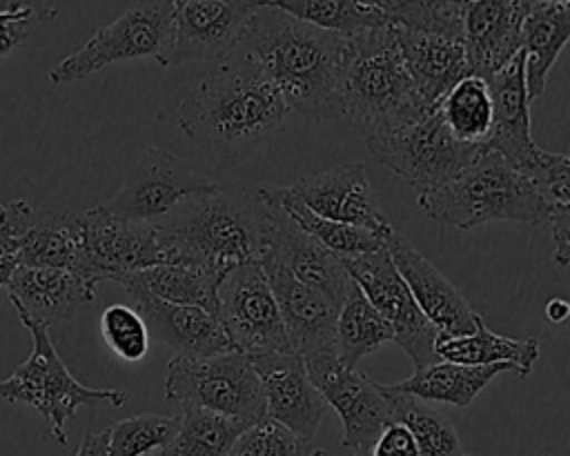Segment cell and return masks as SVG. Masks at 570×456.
<instances>
[{
  "label": "cell",
  "instance_id": "6da1fadb",
  "mask_svg": "<svg viewBox=\"0 0 570 456\" xmlns=\"http://www.w3.org/2000/svg\"><path fill=\"white\" fill-rule=\"evenodd\" d=\"M287 105L245 53L223 62L203 78L178 105L176 122L216 167L243 160L254 147L276 136Z\"/></svg>",
  "mask_w": 570,
  "mask_h": 456
},
{
  "label": "cell",
  "instance_id": "7a4b0ae2",
  "mask_svg": "<svg viewBox=\"0 0 570 456\" xmlns=\"http://www.w3.org/2000/svg\"><path fill=\"white\" fill-rule=\"evenodd\" d=\"M238 47L261 67L289 111L312 120L343 118V36L261 4Z\"/></svg>",
  "mask_w": 570,
  "mask_h": 456
},
{
  "label": "cell",
  "instance_id": "3957f363",
  "mask_svg": "<svg viewBox=\"0 0 570 456\" xmlns=\"http://www.w3.org/2000/svg\"><path fill=\"white\" fill-rule=\"evenodd\" d=\"M154 225L169 265L216 278L258 262L267 242L261 200L240 185H218L209 194L187 198Z\"/></svg>",
  "mask_w": 570,
  "mask_h": 456
},
{
  "label": "cell",
  "instance_id": "277c9868",
  "mask_svg": "<svg viewBox=\"0 0 570 456\" xmlns=\"http://www.w3.org/2000/svg\"><path fill=\"white\" fill-rule=\"evenodd\" d=\"M416 205L432 220L459 229L485 222L543 225L550 218V207L532 180L483 145L456 176L419 194Z\"/></svg>",
  "mask_w": 570,
  "mask_h": 456
},
{
  "label": "cell",
  "instance_id": "5b68a950",
  "mask_svg": "<svg viewBox=\"0 0 570 456\" xmlns=\"http://www.w3.org/2000/svg\"><path fill=\"white\" fill-rule=\"evenodd\" d=\"M341 105L343 118H350L363 136L383 131L425 109L392 24L345 38Z\"/></svg>",
  "mask_w": 570,
  "mask_h": 456
},
{
  "label": "cell",
  "instance_id": "8992f818",
  "mask_svg": "<svg viewBox=\"0 0 570 456\" xmlns=\"http://www.w3.org/2000/svg\"><path fill=\"white\" fill-rule=\"evenodd\" d=\"M24 327L33 338V349L9 378L0 380V398L7 403L31 405L49 423V432L58 445H67L65 425L76 416L78 407H122L127 403L129 396L125 389H96L80 385L58 356L49 329L38 325Z\"/></svg>",
  "mask_w": 570,
  "mask_h": 456
},
{
  "label": "cell",
  "instance_id": "52a82bcc",
  "mask_svg": "<svg viewBox=\"0 0 570 456\" xmlns=\"http://www.w3.org/2000/svg\"><path fill=\"white\" fill-rule=\"evenodd\" d=\"M363 138L372 158L403 178L416 194L430 191L456 176L481 149L452 138L436 105Z\"/></svg>",
  "mask_w": 570,
  "mask_h": 456
},
{
  "label": "cell",
  "instance_id": "ba28073f",
  "mask_svg": "<svg viewBox=\"0 0 570 456\" xmlns=\"http://www.w3.org/2000/svg\"><path fill=\"white\" fill-rule=\"evenodd\" d=\"M176 0H134L116 20L100 27L78 51L51 71L53 85L82 80L120 60L156 58L165 67L174 38Z\"/></svg>",
  "mask_w": 570,
  "mask_h": 456
},
{
  "label": "cell",
  "instance_id": "9c48e42d",
  "mask_svg": "<svg viewBox=\"0 0 570 456\" xmlns=\"http://www.w3.org/2000/svg\"><path fill=\"white\" fill-rule=\"evenodd\" d=\"M163 391L169 400L256 423L265 418L261 380L247 356L229 351L209 358L174 356Z\"/></svg>",
  "mask_w": 570,
  "mask_h": 456
},
{
  "label": "cell",
  "instance_id": "30bf717a",
  "mask_svg": "<svg viewBox=\"0 0 570 456\" xmlns=\"http://www.w3.org/2000/svg\"><path fill=\"white\" fill-rule=\"evenodd\" d=\"M216 318L236 354L294 351L283 316L258 262L227 271L216 287Z\"/></svg>",
  "mask_w": 570,
  "mask_h": 456
},
{
  "label": "cell",
  "instance_id": "8fae6325",
  "mask_svg": "<svg viewBox=\"0 0 570 456\" xmlns=\"http://www.w3.org/2000/svg\"><path fill=\"white\" fill-rule=\"evenodd\" d=\"M216 187L218 182L180 156L163 147H147L127 171L116 196L102 207L125 220L158 222L187 198L209 194Z\"/></svg>",
  "mask_w": 570,
  "mask_h": 456
},
{
  "label": "cell",
  "instance_id": "7c38bea8",
  "mask_svg": "<svg viewBox=\"0 0 570 456\" xmlns=\"http://www.w3.org/2000/svg\"><path fill=\"white\" fill-rule=\"evenodd\" d=\"M80 222L82 247L76 274L91 285L100 280L118 282L134 271L167 262L154 222L118 218L102 205L80 211Z\"/></svg>",
  "mask_w": 570,
  "mask_h": 456
},
{
  "label": "cell",
  "instance_id": "4fadbf2b",
  "mask_svg": "<svg viewBox=\"0 0 570 456\" xmlns=\"http://www.w3.org/2000/svg\"><path fill=\"white\" fill-rule=\"evenodd\" d=\"M350 278L361 287L372 307L392 327L394 343L410 356L414 369L432 365L439 360L434 354V343L439 329L425 318V314L414 303L407 285L392 265L385 247L372 254L341 260Z\"/></svg>",
  "mask_w": 570,
  "mask_h": 456
},
{
  "label": "cell",
  "instance_id": "5bb4252c",
  "mask_svg": "<svg viewBox=\"0 0 570 456\" xmlns=\"http://www.w3.org/2000/svg\"><path fill=\"white\" fill-rule=\"evenodd\" d=\"M303 363L312 385L343 423V447L367 452L392 423L376 383L356 367H345L334 354L305 356Z\"/></svg>",
  "mask_w": 570,
  "mask_h": 456
},
{
  "label": "cell",
  "instance_id": "9a60e30c",
  "mask_svg": "<svg viewBox=\"0 0 570 456\" xmlns=\"http://www.w3.org/2000/svg\"><path fill=\"white\" fill-rule=\"evenodd\" d=\"M285 189L309 211L352 227L390 236L394 229L379 202L363 162H345L321 174L303 176Z\"/></svg>",
  "mask_w": 570,
  "mask_h": 456
},
{
  "label": "cell",
  "instance_id": "2e32d148",
  "mask_svg": "<svg viewBox=\"0 0 570 456\" xmlns=\"http://www.w3.org/2000/svg\"><path fill=\"white\" fill-rule=\"evenodd\" d=\"M263 0H185L176 2L174 38L165 67L214 60L238 47Z\"/></svg>",
  "mask_w": 570,
  "mask_h": 456
},
{
  "label": "cell",
  "instance_id": "e0dca14e",
  "mask_svg": "<svg viewBox=\"0 0 570 456\" xmlns=\"http://www.w3.org/2000/svg\"><path fill=\"white\" fill-rule=\"evenodd\" d=\"M258 265L274 294L292 349L298 356L334 354L338 305L321 289L294 278L278 256L265 247Z\"/></svg>",
  "mask_w": 570,
  "mask_h": 456
},
{
  "label": "cell",
  "instance_id": "ac0fdd59",
  "mask_svg": "<svg viewBox=\"0 0 570 456\" xmlns=\"http://www.w3.org/2000/svg\"><path fill=\"white\" fill-rule=\"evenodd\" d=\"M385 251L407 285L414 303L425 318L445 336L472 334L481 318L463 298V294L436 269V265L421 254L414 242L399 229L385 238Z\"/></svg>",
  "mask_w": 570,
  "mask_h": 456
},
{
  "label": "cell",
  "instance_id": "d6986e66",
  "mask_svg": "<svg viewBox=\"0 0 570 456\" xmlns=\"http://www.w3.org/2000/svg\"><path fill=\"white\" fill-rule=\"evenodd\" d=\"M247 360L261 380L267 418L312 440L327 403L312 385L303 356L296 351H267L247 356Z\"/></svg>",
  "mask_w": 570,
  "mask_h": 456
},
{
  "label": "cell",
  "instance_id": "ffe728a7",
  "mask_svg": "<svg viewBox=\"0 0 570 456\" xmlns=\"http://www.w3.org/2000/svg\"><path fill=\"white\" fill-rule=\"evenodd\" d=\"M265 218V247L272 249L287 271L305 285L321 289L336 305L343 300L352 278L341 258L307 236L272 198L258 194Z\"/></svg>",
  "mask_w": 570,
  "mask_h": 456
},
{
  "label": "cell",
  "instance_id": "44dd1931",
  "mask_svg": "<svg viewBox=\"0 0 570 456\" xmlns=\"http://www.w3.org/2000/svg\"><path fill=\"white\" fill-rule=\"evenodd\" d=\"M7 294L22 325L49 329L89 305L96 298V285L67 269L20 265L7 282Z\"/></svg>",
  "mask_w": 570,
  "mask_h": 456
},
{
  "label": "cell",
  "instance_id": "7402d4cb",
  "mask_svg": "<svg viewBox=\"0 0 570 456\" xmlns=\"http://www.w3.org/2000/svg\"><path fill=\"white\" fill-rule=\"evenodd\" d=\"M523 0H465L463 44L472 76L488 80L521 51Z\"/></svg>",
  "mask_w": 570,
  "mask_h": 456
},
{
  "label": "cell",
  "instance_id": "603a6c76",
  "mask_svg": "<svg viewBox=\"0 0 570 456\" xmlns=\"http://www.w3.org/2000/svg\"><path fill=\"white\" fill-rule=\"evenodd\" d=\"M134 300V309L160 343L185 358H209L234 351L216 314L191 307L165 303L147 291L127 289Z\"/></svg>",
  "mask_w": 570,
  "mask_h": 456
},
{
  "label": "cell",
  "instance_id": "cb8c5ba5",
  "mask_svg": "<svg viewBox=\"0 0 570 456\" xmlns=\"http://www.w3.org/2000/svg\"><path fill=\"white\" fill-rule=\"evenodd\" d=\"M488 87L494 105V127L483 145L490 151H497L512 167H521L534 156L539 145L532 138V118H530V96L525 87L523 51H519L505 67L488 78Z\"/></svg>",
  "mask_w": 570,
  "mask_h": 456
},
{
  "label": "cell",
  "instance_id": "d4e9b609",
  "mask_svg": "<svg viewBox=\"0 0 570 456\" xmlns=\"http://www.w3.org/2000/svg\"><path fill=\"white\" fill-rule=\"evenodd\" d=\"M394 31L414 89L425 107H434L463 76H470L463 40L399 27Z\"/></svg>",
  "mask_w": 570,
  "mask_h": 456
},
{
  "label": "cell",
  "instance_id": "484cf974",
  "mask_svg": "<svg viewBox=\"0 0 570 456\" xmlns=\"http://www.w3.org/2000/svg\"><path fill=\"white\" fill-rule=\"evenodd\" d=\"M503 371L517 374L514 365L510 363L461 365V363L436 360L432 365L414 369V374L401 383H392V385L381 383V385L387 391L407 394L425 403L432 400V403H448L454 407H468L476 398V394Z\"/></svg>",
  "mask_w": 570,
  "mask_h": 456
},
{
  "label": "cell",
  "instance_id": "4316f807",
  "mask_svg": "<svg viewBox=\"0 0 570 456\" xmlns=\"http://www.w3.org/2000/svg\"><path fill=\"white\" fill-rule=\"evenodd\" d=\"M570 40V2L530 4L521 24V51L530 100L546 91V80Z\"/></svg>",
  "mask_w": 570,
  "mask_h": 456
},
{
  "label": "cell",
  "instance_id": "83f0119b",
  "mask_svg": "<svg viewBox=\"0 0 570 456\" xmlns=\"http://www.w3.org/2000/svg\"><path fill=\"white\" fill-rule=\"evenodd\" d=\"M82 247L80 211L33 207L31 222L22 236L20 265L56 267L76 274Z\"/></svg>",
  "mask_w": 570,
  "mask_h": 456
},
{
  "label": "cell",
  "instance_id": "f1b7e54d",
  "mask_svg": "<svg viewBox=\"0 0 570 456\" xmlns=\"http://www.w3.org/2000/svg\"><path fill=\"white\" fill-rule=\"evenodd\" d=\"M434 354L439 360L461 363V365H494L510 363L517 376H528L541 354L537 338H510L488 329L485 320L479 318L472 334L445 336L439 334L434 343Z\"/></svg>",
  "mask_w": 570,
  "mask_h": 456
},
{
  "label": "cell",
  "instance_id": "f546056e",
  "mask_svg": "<svg viewBox=\"0 0 570 456\" xmlns=\"http://www.w3.org/2000/svg\"><path fill=\"white\" fill-rule=\"evenodd\" d=\"M392 338V327L352 280L336 311L334 356L345 367H356L361 358L379 351Z\"/></svg>",
  "mask_w": 570,
  "mask_h": 456
},
{
  "label": "cell",
  "instance_id": "4dcf8cb0",
  "mask_svg": "<svg viewBox=\"0 0 570 456\" xmlns=\"http://www.w3.org/2000/svg\"><path fill=\"white\" fill-rule=\"evenodd\" d=\"M258 194L272 198L283 207V211L307 234L312 236L318 245H323L327 251H332L336 258H356L363 254H372L376 249L385 247V238L376 231H367L361 227H352L338 220L323 218L314 211H309L303 202H298L285 187H274V185H261L256 189Z\"/></svg>",
  "mask_w": 570,
  "mask_h": 456
},
{
  "label": "cell",
  "instance_id": "1f68e13d",
  "mask_svg": "<svg viewBox=\"0 0 570 456\" xmlns=\"http://www.w3.org/2000/svg\"><path fill=\"white\" fill-rule=\"evenodd\" d=\"M537 191L550 207V231L554 242V262L568 267L570 262V158L566 153L537 149L534 156L521 167Z\"/></svg>",
  "mask_w": 570,
  "mask_h": 456
},
{
  "label": "cell",
  "instance_id": "d6a6232c",
  "mask_svg": "<svg viewBox=\"0 0 570 456\" xmlns=\"http://www.w3.org/2000/svg\"><path fill=\"white\" fill-rule=\"evenodd\" d=\"M439 116L445 129L463 145L481 147L494 127V105L488 80L463 76L439 102Z\"/></svg>",
  "mask_w": 570,
  "mask_h": 456
},
{
  "label": "cell",
  "instance_id": "836d02e7",
  "mask_svg": "<svg viewBox=\"0 0 570 456\" xmlns=\"http://www.w3.org/2000/svg\"><path fill=\"white\" fill-rule=\"evenodd\" d=\"M216 276L191 269L185 265H154L140 271H134L118 282L125 289H140L147 291L165 303L174 305H191V307H203L212 314H216V287H218Z\"/></svg>",
  "mask_w": 570,
  "mask_h": 456
},
{
  "label": "cell",
  "instance_id": "e575fe53",
  "mask_svg": "<svg viewBox=\"0 0 570 456\" xmlns=\"http://www.w3.org/2000/svg\"><path fill=\"white\" fill-rule=\"evenodd\" d=\"M178 418L176 436L154 456H229L236 438L252 425L194 405H183Z\"/></svg>",
  "mask_w": 570,
  "mask_h": 456
},
{
  "label": "cell",
  "instance_id": "d590c367",
  "mask_svg": "<svg viewBox=\"0 0 570 456\" xmlns=\"http://www.w3.org/2000/svg\"><path fill=\"white\" fill-rule=\"evenodd\" d=\"M376 387L385 396L392 423L410 429L419 456H468L454 425L439 409L421 398L387 391L381 383Z\"/></svg>",
  "mask_w": 570,
  "mask_h": 456
},
{
  "label": "cell",
  "instance_id": "8d00e7d4",
  "mask_svg": "<svg viewBox=\"0 0 570 456\" xmlns=\"http://www.w3.org/2000/svg\"><path fill=\"white\" fill-rule=\"evenodd\" d=\"M263 4L343 38L387 24L379 11L361 0H265Z\"/></svg>",
  "mask_w": 570,
  "mask_h": 456
},
{
  "label": "cell",
  "instance_id": "74e56055",
  "mask_svg": "<svg viewBox=\"0 0 570 456\" xmlns=\"http://www.w3.org/2000/svg\"><path fill=\"white\" fill-rule=\"evenodd\" d=\"M379 11L387 24L410 31L463 40L465 0H361Z\"/></svg>",
  "mask_w": 570,
  "mask_h": 456
},
{
  "label": "cell",
  "instance_id": "f35d334b",
  "mask_svg": "<svg viewBox=\"0 0 570 456\" xmlns=\"http://www.w3.org/2000/svg\"><path fill=\"white\" fill-rule=\"evenodd\" d=\"M178 416L142 414L109 427L107 456H154L165 449L178 432Z\"/></svg>",
  "mask_w": 570,
  "mask_h": 456
},
{
  "label": "cell",
  "instance_id": "ab89813d",
  "mask_svg": "<svg viewBox=\"0 0 570 456\" xmlns=\"http://www.w3.org/2000/svg\"><path fill=\"white\" fill-rule=\"evenodd\" d=\"M314 452L312 440L265 416L236 438L229 456H314Z\"/></svg>",
  "mask_w": 570,
  "mask_h": 456
},
{
  "label": "cell",
  "instance_id": "60d3db41",
  "mask_svg": "<svg viewBox=\"0 0 570 456\" xmlns=\"http://www.w3.org/2000/svg\"><path fill=\"white\" fill-rule=\"evenodd\" d=\"M100 334L107 347L125 363H138L149 349V331L140 314L129 307L114 303L100 314Z\"/></svg>",
  "mask_w": 570,
  "mask_h": 456
},
{
  "label": "cell",
  "instance_id": "b9f144b4",
  "mask_svg": "<svg viewBox=\"0 0 570 456\" xmlns=\"http://www.w3.org/2000/svg\"><path fill=\"white\" fill-rule=\"evenodd\" d=\"M31 214L33 207L27 200L0 202V287H7L11 274L20 267V245Z\"/></svg>",
  "mask_w": 570,
  "mask_h": 456
},
{
  "label": "cell",
  "instance_id": "7bdbcfd3",
  "mask_svg": "<svg viewBox=\"0 0 570 456\" xmlns=\"http://www.w3.org/2000/svg\"><path fill=\"white\" fill-rule=\"evenodd\" d=\"M33 20L36 9L31 4L11 2L4 9H0V60L29 36Z\"/></svg>",
  "mask_w": 570,
  "mask_h": 456
},
{
  "label": "cell",
  "instance_id": "ee69618b",
  "mask_svg": "<svg viewBox=\"0 0 570 456\" xmlns=\"http://www.w3.org/2000/svg\"><path fill=\"white\" fill-rule=\"evenodd\" d=\"M370 456H419V452L410 429L401 423H390L370 447Z\"/></svg>",
  "mask_w": 570,
  "mask_h": 456
},
{
  "label": "cell",
  "instance_id": "f6af8a7d",
  "mask_svg": "<svg viewBox=\"0 0 570 456\" xmlns=\"http://www.w3.org/2000/svg\"><path fill=\"white\" fill-rule=\"evenodd\" d=\"M107 445H109V429L87 432L76 456H107Z\"/></svg>",
  "mask_w": 570,
  "mask_h": 456
},
{
  "label": "cell",
  "instance_id": "bcb514c9",
  "mask_svg": "<svg viewBox=\"0 0 570 456\" xmlns=\"http://www.w3.org/2000/svg\"><path fill=\"white\" fill-rule=\"evenodd\" d=\"M568 314H570V307H568V303L563 298H552V300L546 303V318H548V323L561 325L568 318Z\"/></svg>",
  "mask_w": 570,
  "mask_h": 456
},
{
  "label": "cell",
  "instance_id": "7dc6e473",
  "mask_svg": "<svg viewBox=\"0 0 570 456\" xmlns=\"http://www.w3.org/2000/svg\"><path fill=\"white\" fill-rule=\"evenodd\" d=\"M314 456H327V454H325V452H318V449H316V452H314ZM352 456H370V449H367V452H354Z\"/></svg>",
  "mask_w": 570,
  "mask_h": 456
},
{
  "label": "cell",
  "instance_id": "c3c4849f",
  "mask_svg": "<svg viewBox=\"0 0 570 456\" xmlns=\"http://www.w3.org/2000/svg\"><path fill=\"white\" fill-rule=\"evenodd\" d=\"M528 4H537V2H570V0H523Z\"/></svg>",
  "mask_w": 570,
  "mask_h": 456
},
{
  "label": "cell",
  "instance_id": "681fc988",
  "mask_svg": "<svg viewBox=\"0 0 570 456\" xmlns=\"http://www.w3.org/2000/svg\"><path fill=\"white\" fill-rule=\"evenodd\" d=\"M176 2H185V0H176Z\"/></svg>",
  "mask_w": 570,
  "mask_h": 456
},
{
  "label": "cell",
  "instance_id": "f907efd6",
  "mask_svg": "<svg viewBox=\"0 0 570 456\" xmlns=\"http://www.w3.org/2000/svg\"><path fill=\"white\" fill-rule=\"evenodd\" d=\"M263 2H265V0H263Z\"/></svg>",
  "mask_w": 570,
  "mask_h": 456
}]
</instances>
